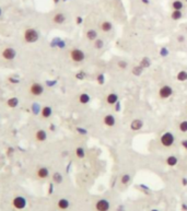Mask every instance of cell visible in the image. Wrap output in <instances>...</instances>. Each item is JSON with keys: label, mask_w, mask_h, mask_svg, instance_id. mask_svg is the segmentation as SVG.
Returning a JSON list of instances; mask_svg holds the SVG:
<instances>
[{"label": "cell", "mask_w": 187, "mask_h": 211, "mask_svg": "<svg viewBox=\"0 0 187 211\" xmlns=\"http://www.w3.org/2000/svg\"><path fill=\"white\" fill-rule=\"evenodd\" d=\"M74 153H76V156L78 159H84V156H86V150H84L83 147H78L74 151Z\"/></svg>", "instance_id": "484cf974"}, {"label": "cell", "mask_w": 187, "mask_h": 211, "mask_svg": "<svg viewBox=\"0 0 187 211\" xmlns=\"http://www.w3.org/2000/svg\"><path fill=\"white\" fill-rule=\"evenodd\" d=\"M160 142H161L162 146L165 147V148H170V147L173 146L174 142H175V137H174V135L172 132L166 131L161 135V137H160Z\"/></svg>", "instance_id": "3957f363"}, {"label": "cell", "mask_w": 187, "mask_h": 211, "mask_svg": "<svg viewBox=\"0 0 187 211\" xmlns=\"http://www.w3.org/2000/svg\"><path fill=\"white\" fill-rule=\"evenodd\" d=\"M59 1H60V0H54V3H56V5H57V3H59Z\"/></svg>", "instance_id": "f5cc1de1"}, {"label": "cell", "mask_w": 187, "mask_h": 211, "mask_svg": "<svg viewBox=\"0 0 187 211\" xmlns=\"http://www.w3.org/2000/svg\"><path fill=\"white\" fill-rule=\"evenodd\" d=\"M8 82L11 84H18L19 82H20V80H19L18 78H16V76H10L9 78H8Z\"/></svg>", "instance_id": "74e56055"}, {"label": "cell", "mask_w": 187, "mask_h": 211, "mask_svg": "<svg viewBox=\"0 0 187 211\" xmlns=\"http://www.w3.org/2000/svg\"><path fill=\"white\" fill-rule=\"evenodd\" d=\"M49 130H51V131H55V130H56L55 124H51V126H49Z\"/></svg>", "instance_id": "bcb514c9"}, {"label": "cell", "mask_w": 187, "mask_h": 211, "mask_svg": "<svg viewBox=\"0 0 187 211\" xmlns=\"http://www.w3.org/2000/svg\"><path fill=\"white\" fill-rule=\"evenodd\" d=\"M172 95H173V88H172V86L165 84V86H162L161 88H160V90H159L160 99L166 100V99L171 98Z\"/></svg>", "instance_id": "52a82bcc"}, {"label": "cell", "mask_w": 187, "mask_h": 211, "mask_svg": "<svg viewBox=\"0 0 187 211\" xmlns=\"http://www.w3.org/2000/svg\"><path fill=\"white\" fill-rule=\"evenodd\" d=\"M117 67L119 68V69H127L128 68V63L127 61H125V60H119L117 63Z\"/></svg>", "instance_id": "d590c367"}, {"label": "cell", "mask_w": 187, "mask_h": 211, "mask_svg": "<svg viewBox=\"0 0 187 211\" xmlns=\"http://www.w3.org/2000/svg\"><path fill=\"white\" fill-rule=\"evenodd\" d=\"M176 40H177V43H180V44H182V43H184L185 41H186V37H185L184 35H178Z\"/></svg>", "instance_id": "60d3db41"}, {"label": "cell", "mask_w": 187, "mask_h": 211, "mask_svg": "<svg viewBox=\"0 0 187 211\" xmlns=\"http://www.w3.org/2000/svg\"><path fill=\"white\" fill-rule=\"evenodd\" d=\"M14 151H16V150H14V149L12 148V147H9V148L7 149V152H6V154H7L8 156H11L12 154L14 153Z\"/></svg>", "instance_id": "ab89813d"}, {"label": "cell", "mask_w": 187, "mask_h": 211, "mask_svg": "<svg viewBox=\"0 0 187 211\" xmlns=\"http://www.w3.org/2000/svg\"><path fill=\"white\" fill-rule=\"evenodd\" d=\"M62 1H64V2H65V1H68V0H62Z\"/></svg>", "instance_id": "9f6ffc18"}, {"label": "cell", "mask_w": 187, "mask_h": 211, "mask_svg": "<svg viewBox=\"0 0 187 211\" xmlns=\"http://www.w3.org/2000/svg\"><path fill=\"white\" fill-rule=\"evenodd\" d=\"M182 209H183V210H185V209L187 210V206H186V204H183V206H182Z\"/></svg>", "instance_id": "816d5d0a"}, {"label": "cell", "mask_w": 187, "mask_h": 211, "mask_svg": "<svg viewBox=\"0 0 187 211\" xmlns=\"http://www.w3.org/2000/svg\"><path fill=\"white\" fill-rule=\"evenodd\" d=\"M172 7H173L174 10H182L183 7H184V3L182 2V0H175L172 3Z\"/></svg>", "instance_id": "f1b7e54d"}, {"label": "cell", "mask_w": 187, "mask_h": 211, "mask_svg": "<svg viewBox=\"0 0 187 211\" xmlns=\"http://www.w3.org/2000/svg\"><path fill=\"white\" fill-rule=\"evenodd\" d=\"M53 193H54V183H51L48 186V191H47V194H48V195H51Z\"/></svg>", "instance_id": "b9f144b4"}, {"label": "cell", "mask_w": 187, "mask_h": 211, "mask_svg": "<svg viewBox=\"0 0 187 211\" xmlns=\"http://www.w3.org/2000/svg\"><path fill=\"white\" fill-rule=\"evenodd\" d=\"M6 105H7L9 108H16V106L19 105V99L16 96H12V98H9L6 102Z\"/></svg>", "instance_id": "d6986e66"}, {"label": "cell", "mask_w": 187, "mask_h": 211, "mask_svg": "<svg viewBox=\"0 0 187 211\" xmlns=\"http://www.w3.org/2000/svg\"><path fill=\"white\" fill-rule=\"evenodd\" d=\"M86 76H87L86 72L83 71V70H81V71H79L76 73V79L77 80H84L86 79Z\"/></svg>", "instance_id": "e575fe53"}, {"label": "cell", "mask_w": 187, "mask_h": 211, "mask_svg": "<svg viewBox=\"0 0 187 211\" xmlns=\"http://www.w3.org/2000/svg\"><path fill=\"white\" fill-rule=\"evenodd\" d=\"M1 14H2V10H1V8H0V16H1Z\"/></svg>", "instance_id": "db71d44e"}, {"label": "cell", "mask_w": 187, "mask_h": 211, "mask_svg": "<svg viewBox=\"0 0 187 211\" xmlns=\"http://www.w3.org/2000/svg\"><path fill=\"white\" fill-rule=\"evenodd\" d=\"M76 131L78 132V134H80V135H82V136L88 135V130H87L86 128H83V127H76Z\"/></svg>", "instance_id": "8d00e7d4"}, {"label": "cell", "mask_w": 187, "mask_h": 211, "mask_svg": "<svg viewBox=\"0 0 187 211\" xmlns=\"http://www.w3.org/2000/svg\"><path fill=\"white\" fill-rule=\"evenodd\" d=\"M178 129H180V132H187V121H183L180 123L178 125Z\"/></svg>", "instance_id": "d6a6232c"}, {"label": "cell", "mask_w": 187, "mask_h": 211, "mask_svg": "<svg viewBox=\"0 0 187 211\" xmlns=\"http://www.w3.org/2000/svg\"><path fill=\"white\" fill-rule=\"evenodd\" d=\"M34 137L37 142H45L47 140V132L44 129H38L35 132Z\"/></svg>", "instance_id": "7c38bea8"}, {"label": "cell", "mask_w": 187, "mask_h": 211, "mask_svg": "<svg viewBox=\"0 0 187 211\" xmlns=\"http://www.w3.org/2000/svg\"><path fill=\"white\" fill-rule=\"evenodd\" d=\"M143 127V121L139 118H136L130 123V129L132 131H139L140 129H142Z\"/></svg>", "instance_id": "5bb4252c"}, {"label": "cell", "mask_w": 187, "mask_h": 211, "mask_svg": "<svg viewBox=\"0 0 187 211\" xmlns=\"http://www.w3.org/2000/svg\"><path fill=\"white\" fill-rule=\"evenodd\" d=\"M143 70H145V69H143L141 66L137 65V66H135V67L131 69V73L134 74V76H136V77H140L141 74L143 73Z\"/></svg>", "instance_id": "83f0119b"}, {"label": "cell", "mask_w": 187, "mask_h": 211, "mask_svg": "<svg viewBox=\"0 0 187 211\" xmlns=\"http://www.w3.org/2000/svg\"><path fill=\"white\" fill-rule=\"evenodd\" d=\"M151 211H160V210H158V209H152Z\"/></svg>", "instance_id": "11a10c76"}, {"label": "cell", "mask_w": 187, "mask_h": 211, "mask_svg": "<svg viewBox=\"0 0 187 211\" xmlns=\"http://www.w3.org/2000/svg\"><path fill=\"white\" fill-rule=\"evenodd\" d=\"M104 47V41L102 38H96L94 41V48L95 49H102Z\"/></svg>", "instance_id": "1f68e13d"}, {"label": "cell", "mask_w": 187, "mask_h": 211, "mask_svg": "<svg viewBox=\"0 0 187 211\" xmlns=\"http://www.w3.org/2000/svg\"><path fill=\"white\" fill-rule=\"evenodd\" d=\"M45 83H46V86H49V88H53V86H55L56 84H57V80H47Z\"/></svg>", "instance_id": "f35d334b"}, {"label": "cell", "mask_w": 187, "mask_h": 211, "mask_svg": "<svg viewBox=\"0 0 187 211\" xmlns=\"http://www.w3.org/2000/svg\"><path fill=\"white\" fill-rule=\"evenodd\" d=\"M66 21V15L61 12H57L55 15L53 16V22L55 24H64Z\"/></svg>", "instance_id": "9a60e30c"}, {"label": "cell", "mask_w": 187, "mask_h": 211, "mask_svg": "<svg viewBox=\"0 0 187 211\" xmlns=\"http://www.w3.org/2000/svg\"><path fill=\"white\" fill-rule=\"evenodd\" d=\"M82 22H83L82 16H77V18H76V23L78 24V25H80V24H82Z\"/></svg>", "instance_id": "7bdbcfd3"}, {"label": "cell", "mask_w": 187, "mask_h": 211, "mask_svg": "<svg viewBox=\"0 0 187 211\" xmlns=\"http://www.w3.org/2000/svg\"><path fill=\"white\" fill-rule=\"evenodd\" d=\"M39 38V33L36 29L34 28H28L24 30L23 33V40L28 44H33L36 43Z\"/></svg>", "instance_id": "6da1fadb"}, {"label": "cell", "mask_w": 187, "mask_h": 211, "mask_svg": "<svg viewBox=\"0 0 187 211\" xmlns=\"http://www.w3.org/2000/svg\"><path fill=\"white\" fill-rule=\"evenodd\" d=\"M165 162H166V164L169 165V166L174 167V166H176V165H177L178 159L176 158L175 156H167V158H166Z\"/></svg>", "instance_id": "7402d4cb"}, {"label": "cell", "mask_w": 187, "mask_h": 211, "mask_svg": "<svg viewBox=\"0 0 187 211\" xmlns=\"http://www.w3.org/2000/svg\"><path fill=\"white\" fill-rule=\"evenodd\" d=\"M105 101H106V103L109 105H115L116 103L118 102V95L116 94V93L112 92V93H109V94H107Z\"/></svg>", "instance_id": "2e32d148"}, {"label": "cell", "mask_w": 187, "mask_h": 211, "mask_svg": "<svg viewBox=\"0 0 187 211\" xmlns=\"http://www.w3.org/2000/svg\"><path fill=\"white\" fill-rule=\"evenodd\" d=\"M86 36H87V38H88L89 41H92V42H94V41L97 38V36H99V34H97L96 30H94V29H90V30L87 31Z\"/></svg>", "instance_id": "ac0fdd59"}, {"label": "cell", "mask_w": 187, "mask_h": 211, "mask_svg": "<svg viewBox=\"0 0 187 211\" xmlns=\"http://www.w3.org/2000/svg\"><path fill=\"white\" fill-rule=\"evenodd\" d=\"M126 209H125V206H122V204H120V206H118L117 208V211H125Z\"/></svg>", "instance_id": "c3c4849f"}, {"label": "cell", "mask_w": 187, "mask_h": 211, "mask_svg": "<svg viewBox=\"0 0 187 211\" xmlns=\"http://www.w3.org/2000/svg\"><path fill=\"white\" fill-rule=\"evenodd\" d=\"M69 56H70V59L76 64L82 63V61L86 59V54L80 48H72L69 53Z\"/></svg>", "instance_id": "7a4b0ae2"}, {"label": "cell", "mask_w": 187, "mask_h": 211, "mask_svg": "<svg viewBox=\"0 0 187 211\" xmlns=\"http://www.w3.org/2000/svg\"><path fill=\"white\" fill-rule=\"evenodd\" d=\"M112 29H113V24H112L109 21H103L101 23V30H102V32H105V33L111 32Z\"/></svg>", "instance_id": "603a6c76"}, {"label": "cell", "mask_w": 187, "mask_h": 211, "mask_svg": "<svg viewBox=\"0 0 187 211\" xmlns=\"http://www.w3.org/2000/svg\"><path fill=\"white\" fill-rule=\"evenodd\" d=\"M115 111L116 112H119L120 111V103H119V101H118V102L115 104Z\"/></svg>", "instance_id": "f6af8a7d"}, {"label": "cell", "mask_w": 187, "mask_h": 211, "mask_svg": "<svg viewBox=\"0 0 187 211\" xmlns=\"http://www.w3.org/2000/svg\"><path fill=\"white\" fill-rule=\"evenodd\" d=\"M78 100H79V103H81V104H83V105H86V104H89V103H90L91 96L88 94V93L83 92V93H81V94L79 95Z\"/></svg>", "instance_id": "e0dca14e"}, {"label": "cell", "mask_w": 187, "mask_h": 211, "mask_svg": "<svg viewBox=\"0 0 187 211\" xmlns=\"http://www.w3.org/2000/svg\"><path fill=\"white\" fill-rule=\"evenodd\" d=\"M29 91H30V94L33 95V96H41V95L44 93L45 89H44V86L42 83H39V82H33L30 86Z\"/></svg>", "instance_id": "8992f818"}, {"label": "cell", "mask_w": 187, "mask_h": 211, "mask_svg": "<svg viewBox=\"0 0 187 211\" xmlns=\"http://www.w3.org/2000/svg\"><path fill=\"white\" fill-rule=\"evenodd\" d=\"M176 79H177V81H180V82L187 81V71L186 70H180V71H178L177 74H176Z\"/></svg>", "instance_id": "cb8c5ba5"}, {"label": "cell", "mask_w": 187, "mask_h": 211, "mask_svg": "<svg viewBox=\"0 0 187 211\" xmlns=\"http://www.w3.org/2000/svg\"><path fill=\"white\" fill-rule=\"evenodd\" d=\"M130 181H131V176L129 174H124L120 178V182H122V185H128Z\"/></svg>", "instance_id": "4dcf8cb0"}, {"label": "cell", "mask_w": 187, "mask_h": 211, "mask_svg": "<svg viewBox=\"0 0 187 211\" xmlns=\"http://www.w3.org/2000/svg\"><path fill=\"white\" fill-rule=\"evenodd\" d=\"M141 2H142L143 5H149V3H150V0H141Z\"/></svg>", "instance_id": "f907efd6"}, {"label": "cell", "mask_w": 187, "mask_h": 211, "mask_svg": "<svg viewBox=\"0 0 187 211\" xmlns=\"http://www.w3.org/2000/svg\"><path fill=\"white\" fill-rule=\"evenodd\" d=\"M0 55H1V58L2 59H5L7 61H11L16 57V51L13 47H5L1 51Z\"/></svg>", "instance_id": "5b68a950"}, {"label": "cell", "mask_w": 187, "mask_h": 211, "mask_svg": "<svg viewBox=\"0 0 187 211\" xmlns=\"http://www.w3.org/2000/svg\"><path fill=\"white\" fill-rule=\"evenodd\" d=\"M180 144H182V147H183V148H184L185 150L187 151V139L182 140V141H180Z\"/></svg>", "instance_id": "ee69618b"}, {"label": "cell", "mask_w": 187, "mask_h": 211, "mask_svg": "<svg viewBox=\"0 0 187 211\" xmlns=\"http://www.w3.org/2000/svg\"><path fill=\"white\" fill-rule=\"evenodd\" d=\"M49 176V169L46 166H41L36 171V177L39 179H46Z\"/></svg>", "instance_id": "9c48e42d"}, {"label": "cell", "mask_w": 187, "mask_h": 211, "mask_svg": "<svg viewBox=\"0 0 187 211\" xmlns=\"http://www.w3.org/2000/svg\"><path fill=\"white\" fill-rule=\"evenodd\" d=\"M11 204L16 210H23V209H25L26 206H28V200H26V198L23 197V196L18 195L12 199Z\"/></svg>", "instance_id": "277c9868"}, {"label": "cell", "mask_w": 187, "mask_h": 211, "mask_svg": "<svg viewBox=\"0 0 187 211\" xmlns=\"http://www.w3.org/2000/svg\"><path fill=\"white\" fill-rule=\"evenodd\" d=\"M138 65L141 66L143 69H147V68H149L151 65H152V61H151V59L149 58L148 56H145V57H142V58H141V60L139 61Z\"/></svg>", "instance_id": "ffe728a7"}, {"label": "cell", "mask_w": 187, "mask_h": 211, "mask_svg": "<svg viewBox=\"0 0 187 211\" xmlns=\"http://www.w3.org/2000/svg\"><path fill=\"white\" fill-rule=\"evenodd\" d=\"M182 185L183 186H187V178H186V177H183V178H182Z\"/></svg>", "instance_id": "7dc6e473"}, {"label": "cell", "mask_w": 187, "mask_h": 211, "mask_svg": "<svg viewBox=\"0 0 187 211\" xmlns=\"http://www.w3.org/2000/svg\"><path fill=\"white\" fill-rule=\"evenodd\" d=\"M41 105L38 104V103H33L32 105H31V112H32L33 115H35V116H37V115H39L41 114Z\"/></svg>", "instance_id": "d4e9b609"}, {"label": "cell", "mask_w": 187, "mask_h": 211, "mask_svg": "<svg viewBox=\"0 0 187 211\" xmlns=\"http://www.w3.org/2000/svg\"><path fill=\"white\" fill-rule=\"evenodd\" d=\"M159 55L161 56L162 58H165V57H167V56L170 55V51L167 47H161L159 51Z\"/></svg>", "instance_id": "f546056e"}, {"label": "cell", "mask_w": 187, "mask_h": 211, "mask_svg": "<svg viewBox=\"0 0 187 211\" xmlns=\"http://www.w3.org/2000/svg\"><path fill=\"white\" fill-rule=\"evenodd\" d=\"M41 117L43 119H47L49 118V117L53 115V108H51V106H48V105H45V106L42 107L41 109Z\"/></svg>", "instance_id": "8fae6325"}, {"label": "cell", "mask_w": 187, "mask_h": 211, "mask_svg": "<svg viewBox=\"0 0 187 211\" xmlns=\"http://www.w3.org/2000/svg\"><path fill=\"white\" fill-rule=\"evenodd\" d=\"M103 121H104V125L107 126V127H109V128L114 127V126L116 125V118H115L114 115H112V114H107V115H105V116H104Z\"/></svg>", "instance_id": "30bf717a"}, {"label": "cell", "mask_w": 187, "mask_h": 211, "mask_svg": "<svg viewBox=\"0 0 187 211\" xmlns=\"http://www.w3.org/2000/svg\"><path fill=\"white\" fill-rule=\"evenodd\" d=\"M51 179H53L54 184L59 185V184H61L62 181H64V176H62V174L61 173H59V172H55V173L51 175Z\"/></svg>", "instance_id": "44dd1931"}, {"label": "cell", "mask_w": 187, "mask_h": 211, "mask_svg": "<svg viewBox=\"0 0 187 211\" xmlns=\"http://www.w3.org/2000/svg\"><path fill=\"white\" fill-rule=\"evenodd\" d=\"M140 187L142 188V189H145V190H147V191H149V187H148V186H145V185H143V184H141Z\"/></svg>", "instance_id": "681fc988"}, {"label": "cell", "mask_w": 187, "mask_h": 211, "mask_svg": "<svg viewBox=\"0 0 187 211\" xmlns=\"http://www.w3.org/2000/svg\"><path fill=\"white\" fill-rule=\"evenodd\" d=\"M182 16H183L182 10H173V12L171 13V19L172 20H174V21H178V20H180Z\"/></svg>", "instance_id": "4316f807"}, {"label": "cell", "mask_w": 187, "mask_h": 211, "mask_svg": "<svg viewBox=\"0 0 187 211\" xmlns=\"http://www.w3.org/2000/svg\"><path fill=\"white\" fill-rule=\"evenodd\" d=\"M95 209L96 211H109L111 209V202L107 199H99L95 202Z\"/></svg>", "instance_id": "ba28073f"}, {"label": "cell", "mask_w": 187, "mask_h": 211, "mask_svg": "<svg viewBox=\"0 0 187 211\" xmlns=\"http://www.w3.org/2000/svg\"><path fill=\"white\" fill-rule=\"evenodd\" d=\"M96 81H97V83H99L100 86H103V84L105 83V76H104V73H99V74H97Z\"/></svg>", "instance_id": "836d02e7"}, {"label": "cell", "mask_w": 187, "mask_h": 211, "mask_svg": "<svg viewBox=\"0 0 187 211\" xmlns=\"http://www.w3.org/2000/svg\"><path fill=\"white\" fill-rule=\"evenodd\" d=\"M70 207V201L67 199V198H60L59 200L57 201V208L61 211L67 210L68 208Z\"/></svg>", "instance_id": "4fadbf2b"}]
</instances>
